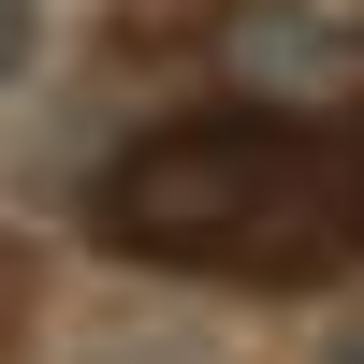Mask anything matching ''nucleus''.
I'll list each match as a JSON object with an SVG mask.
<instances>
[{
	"instance_id": "nucleus-1",
	"label": "nucleus",
	"mask_w": 364,
	"mask_h": 364,
	"mask_svg": "<svg viewBox=\"0 0 364 364\" xmlns=\"http://www.w3.org/2000/svg\"><path fill=\"white\" fill-rule=\"evenodd\" d=\"M102 248L175 262V277H233V291H306L364 248V146L321 117H175V132L117 146L87 190Z\"/></svg>"
},
{
	"instance_id": "nucleus-2",
	"label": "nucleus",
	"mask_w": 364,
	"mask_h": 364,
	"mask_svg": "<svg viewBox=\"0 0 364 364\" xmlns=\"http://www.w3.org/2000/svg\"><path fill=\"white\" fill-rule=\"evenodd\" d=\"M29 58H44V0H0V87H15Z\"/></svg>"
}]
</instances>
